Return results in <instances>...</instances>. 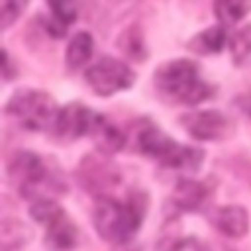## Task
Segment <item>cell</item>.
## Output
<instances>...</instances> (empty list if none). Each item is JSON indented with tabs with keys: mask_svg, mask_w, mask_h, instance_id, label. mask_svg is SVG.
<instances>
[{
	"mask_svg": "<svg viewBox=\"0 0 251 251\" xmlns=\"http://www.w3.org/2000/svg\"><path fill=\"white\" fill-rule=\"evenodd\" d=\"M131 145L137 153L157 159L161 165L184 171V173H196L204 161V151L180 145L173 137H169L161 127H157L151 120L143 118L131 127Z\"/></svg>",
	"mask_w": 251,
	"mask_h": 251,
	"instance_id": "6da1fadb",
	"label": "cell"
},
{
	"mask_svg": "<svg viewBox=\"0 0 251 251\" xmlns=\"http://www.w3.org/2000/svg\"><path fill=\"white\" fill-rule=\"evenodd\" d=\"M157 94L169 104L194 106L214 96V86L200 78L196 63L188 59L167 61L153 75Z\"/></svg>",
	"mask_w": 251,
	"mask_h": 251,
	"instance_id": "7a4b0ae2",
	"label": "cell"
},
{
	"mask_svg": "<svg viewBox=\"0 0 251 251\" xmlns=\"http://www.w3.org/2000/svg\"><path fill=\"white\" fill-rule=\"evenodd\" d=\"M8 180L24 198L35 200L41 196L65 194L67 184L59 169L33 151H16L8 161Z\"/></svg>",
	"mask_w": 251,
	"mask_h": 251,
	"instance_id": "3957f363",
	"label": "cell"
},
{
	"mask_svg": "<svg viewBox=\"0 0 251 251\" xmlns=\"http://www.w3.org/2000/svg\"><path fill=\"white\" fill-rule=\"evenodd\" d=\"M143 212L135 202H120L108 194H98L92 212V224L100 239L112 245H124L133 239L141 227Z\"/></svg>",
	"mask_w": 251,
	"mask_h": 251,
	"instance_id": "277c9868",
	"label": "cell"
},
{
	"mask_svg": "<svg viewBox=\"0 0 251 251\" xmlns=\"http://www.w3.org/2000/svg\"><path fill=\"white\" fill-rule=\"evenodd\" d=\"M57 112L55 100L47 92L35 88H20L6 102V114L20 127L29 131H41L53 126Z\"/></svg>",
	"mask_w": 251,
	"mask_h": 251,
	"instance_id": "5b68a950",
	"label": "cell"
},
{
	"mask_svg": "<svg viewBox=\"0 0 251 251\" xmlns=\"http://www.w3.org/2000/svg\"><path fill=\"white\" fill-rule=\"evenodd\" d=\"M75 178L86 192L102 194L120 184L122 171L108 153H86L75 169Z\"/></svg>",
	"mask_w": 251,
	"mask_h": 251,
	"instance_id": "8992f818",
	"label": "cell"
},
{
	"mask_svg": "<svg viewBox=\"0 0 251 251\" xmlns=\"http://www.w3.org/2000/svg\"><path fill=\"white\" fill-rule=\"evenodd\" d=\"M84 80L98 96H112L120 90L129 88L135 80V73L129 69V65L114 57H100L86 69Z\"/></svg>",
	"mask_w": 251,
	"mask_h": 251,
	"instance_id": "52a82bcc",
	"label": "cell"
},
{
	"mask_svg": "<svg viewBox=\"0 0 251 251\" xmlns=\"http://www.w3.org/2000/svg\"><path fill=\"white\" fill-rule=\"evenodd\" d=\"M184 131L198 141H224L233 135V122L220 110H194L178 118Z\"/></svg>",
	"mask_w": 251,
	"mask_h": 251,
	"instance_id": "ba28073f",
	"label": "cell"
},
{
	"mask_svg": "<svg viewBox=\"0 0 251 251\" xmlns=\"http://www.w3.org/2000/svg\"><path fill=\"white\" fill-rule=\"evenodd\" d=\"M94 116L96 114H92L90 108H86L80 102H71L63 106L53 122V129H51L53 139L59 143H71L82 137L84 133H90Z\"/></svg>",
	"mask_w": 251,
	"mask_h": 251,
	"instance_id": "9c48e42d",
	"label": "cell"
},
{
	"mask_svg": "<svg viewBox=\"0 0 251 251\" xmlns=\"http://www.w3.org/2000/svg\"><path fill=\"white\" fill-rule=\"evenodd\" d=\"M210 198V188L194 178H180L171 194V206L178 212H198Z\"/></svg>",
	"mask_w": 251,
	"mask_h": 251,
	"instance_id": "30bf717a",
	"label": "cell"
},
{
	"mask_svg": "<svg viewBox=\"0 0 251 251\" xmlns=\"http://www.w3.org/2000/svg\"><path fill=\"white\" fill-rule=\"evenodd\" d=\"M212 226L226 237L241 239L249 231V214L239 204L222 206L212 214Z\"/></svg>",
	"mask_w": 251,
	"mask_h": 251,
	"instance_id": "8fae6325",
	"label": "cell"
},
{
	"mask_svg": "<svg viewBox=\"0 0 251 251\" xmlns=\"http://www.w3.org/2000/svg\"><path fill=\"white\" fill-rule=\"evenodd\" d=\"M43 243L49 251H73L78 243V229L67 212L47 226Z\"/></svg>",
	"mask_w": 251,
	"mask_h": 251,
	"instance_id": "7c38bea8",
	"label": "cell"
},
{
	"mask_svg": "<svg viewBox=\"0 0 251 251\" xmlns=\"http://www.w3.org/2000/svg\"><path fill=\"white\" fill-rule=\"evenodd\" d=\"M90 135L96 141L98 151L108 153V155L118 153L127 143V135L118 126L108 122L104 116H94V122H92V127H90Z\"/></svg>",
	"mask_w": 251,
	"mask_h": 251,
	"instance_id": "4fadbf2b",
	"label": "cell"
},
{
	"mask_svg": "<svg viewBox=\"0 0 251 251\" xmlns=\"http://www.w3.org/2000/svg\"><path fill=\"white\" fill-rule=\"evenodd\" d=\"M53 20L45 25L53 37H63L65 27L76 20V2L75 0H47Z\"/></svg>",
	"mask_w": 251,
	"mask_h": 251,
	"instance_id": "5bb4252c",
	"label": "cell"
},
{
	"mask_svg": "<svg viewBox=\"0 0 251 251\" xmlns=\"http://www.w3.org/2000/svg\"><path fill=\"white\" fill-rule=\"evenodd\" d=\"M116 45H118V49H120L129 61L141 63V61L147 59V47H145V41H143V33H141V27L135 25V24L127 25V27L120 33Z\"/></svg>",
	"mask_w": 251,
	"mask_h": 251,
	"instance_id": "9a60e30c",
	"label": "cell"
},
{
	"mask_svg": "<svg viewBox=\"0 0 251 251\" xmlns=\"http://www.w3.org/2000/svg\"><path fill=\"white\" fill-rule=\"evenodd\" d=\"M31 239L29 227L20 222L18 218H4L2 227H0V241H2V251H16L24 247Z\"/></svg>",
	"mask_w": 251,
	"mask_h": 251,
	"instance_id": "2e32d148",
	"label": "cell"
},
{
	"mask_svg": "<svg viewBox=\"0 0 251 251\" xmlns=\"http://www.w3.org/2000/svg\"><path fill=\"white\" fill-rule=\"evenodd\" d=\"M224 41H226L224 27L222 25H212V27L196 33L188 41V49L198 53V55H212V53H220L224 49Z\"/></svg>",
	"mask_w": 251,
	"mask_h": 251,
	"instance_id": "e0dca14e",
	"label": "cell"
},
{
	"mask_svg": "<svg viewBox=\"0 0 251 251\" xmlns=\"http://www.w3.org/2000/svg\"><path fill=\"white\" fill-rule=\"evenodd\" d=\"M92 47H94V39L88 31H78L69 47H67V55H65V63H67V69L69 71H76L80 69L92 55Z\"/></svg>",
	"mask_w": 251,
	"mask_h": 251,
	"instance_id": "ac0fdd59",
	"label": "cell"
},
{
	"mask_svg": "<svg viewBox=\"0 0 251 251\" xmlns=\"http://www.w3.org/2000/svg\"><path fill=\"white\" fill-rule=\"evenodd\" d=\"M216 18L224 24H235L245 14L251 12V0H216L214 2Z\"/></svg>",
	"mask_w": 251,
	"mask_h": 251,
	"instance_id": "d6986e66",
	"label": "cell"
},
{
	"mask_svg": "<svg viewBox=\"0 0 251 251\" xmlns=\"http://www.w3.org/2000/svg\"><path fill=\"white\" fill-rule=\"evenodd\" d=\"M63 214H65V210H63L55 200H51L49 196L35 198V200H31V204H29V216H31L37 224H43V226H49L51 222H55V220L61 218Z\"/></svg>",
	"mask_w": 251,
	"mask_h": 251,
	"instance_id": "ffe728a7",
	"label": "cell"
},
{
	"mask_svg": "<svg viewBox=\"0 0 251 251\" xmlns=\"http://www.w3.org/2000/svg\"><path fill=\"white\" fill-rule=\"evenodd\" d=\"M229 49H231L233 65L241 67V65H245L249 61V57H251V24L243 25L241 29H237L231 35Z\"/></svg>",
	"mask_w": 251,
	"mask_h": 251,
	"instance_id": "44dd1931",
	"label": "cell"
},
{
	"mask_svg": "<svg viewBox=\"0 0 251 251\" xmlns=\"http://www.w3.org/2000/svg\"><path fill=\"white\" fill-rule=\"evenodd\" d=\"M27 0H0V27L6 29L24 12Z\"/></svg>",
	"mask_w": 251,
	"mask_h": 251,
	"instance_id": "7402d4cb",
	"label": "cell"
},
{
	"mask_svg": "<svg viewBox=\"0 0 251 251\" xmlns=\"http://www.w3.org/2000/svg\"><path fill=\"white\" fill-rule=\"evenodd\" d=\"M12 61H10V57H8V53L4 51V63H2V76H4V80H12L14 76H16V73H12V65H10Z\"/></svg>",
	"mask_w": 251,
	"mask_h": 251,
	"instance_id": "603a6c76",
	"label": "cell"
},
{
	"mask_svg": "<svg viewBox=\"0 0 251 251\" xmlns=\"http://www.w3.org/2000/svg\"><path fill=\"white\" fill-rule=\"evenodd\" d=\"M235 104L241 108L243 114H247V116L251 118V94H247V96H239V98L235 100Z\"/></svg>",
	"mask_w": 251,
	"mask_h": 251,
	"instance_id": "cb8c5ba5",
	"label": "cell"
}]
</instances>
